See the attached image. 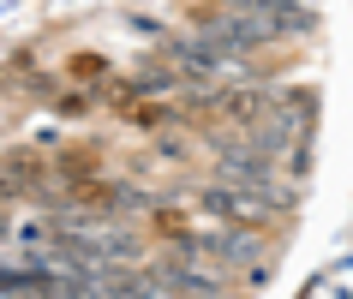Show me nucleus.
<instances>
[{
    "instance_id": "f257e3e1",
    "label": "nucleus",
    "mask_w": 353,
    "mask_h": 299,
    "mask_svg": "<svg viewBox=\"0 0 353 299\" xmlns=\"http://www.w3.org/2000/svg\"><path fill=\"white\" fill-rule=\"evenodd\" d=\"M198 209H204L210 222L258 227V234L276 222V204H270L263 192H252V186H234V180H210V186H198Z\"/></svg>"
},
{
    "instance_id": "f03ea898",
    "label": "nucleus",
    "mask_w": 353,
    "mask_h": 299,
    "mask_svg": "<svg viewBox=\"0 0 353 299\" xmlns=\"http://www.w3.org/2000/svg\"><path fill=\"white\" fill-rule=\"evenodd\" d=\"M180 240H192L198 251H210V258L228 263V269H245V263L263 258V234H258V227H234V222L198 227V234H180Z\"/></svg>"
}]
</instances>
